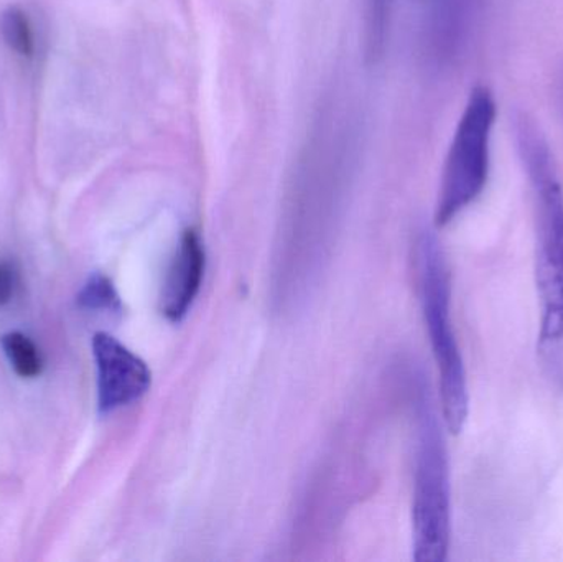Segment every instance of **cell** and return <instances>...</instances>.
Returning <instances> with one entry per match:
<instances>
[{
  "mask_svg": "<svg viewBox=\"0 0 563 562\" xmlns=\"http://www.w3.org/2000/svg\"><path fill=\"white\" fill-rule=\"evenodd\" d=\"M516 139L534 195L539 356L549 378L563 386V191L538 125L522 115L516 121Z\"/></svg>",
  "mask_w": 563,
  "mask_h": 562,
  "instance_id": "6da1fadb",
  "label": "cell"
},
{
  "mask_svg": "<svg viewBox=\"0 0 563 562\" xmlns=\"http://www.w3.org/2000/svg\"><path fill=\"white\" fill-rule=\"evenodd\" d=\"M417 267L423 319L439 368L443 419L452 434H460L468 419V383L450 312L449 267L439 241L430 231H423L417 243Z\"/></svg>",
  "mask_w": 563,
  "mask_h": 562,
  "instance_id": "7a4b0ae2",
  "label": "cell"
},
{
  "mask_svg": "<svg viewBox=\"0 0 563 562\" xmlns=\"http://www.w3.org/2000/svg\"><path fill=\"white\" fill-rule=\"evenodd\" d=\"M413 560L443 562L450 547L449 455L429 398L419 401L416 482H413Z\"/></svg>",
  "mask_w": 563,
  "mask_h": 562,
  "instance_id": "3957f363",
  "label": "cell"
},
{
  "mask_svg": "<svg viewBox=\"0 0 563 562\" xmlns=\"http://www.w3.org/2000/svg\"><path fill=\"white\" fill-rule=\"evenodd\" d=\"M495 122V96L485 86H478L466 101L443 165L437 227L452 223L485 190Z\"/></svg>",
  "mask_w": 563,
  "mask_h": 562,
  "instance_id": "277c9868",
  "label": "cell"
},
{
  "mask_svg": "<svg viewBox=\"0 0 563 562\" xmlns=\"http://www.w3.org/2000/svg\"><path fill=\"white\" fill-rule=\"evenodd\" d=\"M98 365L99 409L111 412L131 405L151 388L152 373L144 360L125 349L109 333H96L92 339Z\"/></svg>",
  "mask_w": 563,
  "mask_h": 562,
  "instance_id": "5b68a950",
  "label": "cell"
},
{
  "mask_svg": "<svg viewBox=\"0 0 563 562\" xmlns=\"http://www.w3.org/2000/svg\"><path fill=\"white\" fill-rule=\"evenodd\" d=\"M205 264L207 257L200 234L195 230L185 231L162 293V313L170 322L184 320L194 306L203 283Z\"/></svg>",
  "mask_w": 563,
  "mask_h": 562,
  "instance_id": "8992f818",
  "label": "cell"
},
{
  "mask_svg": "<svg viewBox=\"0 0 563 562\" xmlns=\"http://www.w3.org/2000/svg\"><path fill=\"white\" fill-rule=\"evenodd\" d=\"M2 346L16 375L35 378L42 373V355L29 337L19 332L7 333L2 339Z\"/></svg>",
  "mask_w": 563,
  "mask_h": 562,
  "instance_id": "52a82bcc",
  "label": "cell"
},
{
  "mask_svg": "<svg viewBox=\"0 0 563 562\" xmlns=\"http://www.w3.org/2000/svg\"><path fill=\"white\" fill-rule=\"evenodd\" d=\"M0 32L7 45L22 56H32L35 43H33L32 25L29 16L19 7H9L0 19Z\"/></svg>",
  "mask_w": 563,
  "mask_h": 562,
  "instance_id": "ba28073f",
  "label": "cell"
},
{
  "mask_svg": "<svg viewBox=\"0 0 563 562\" xmlns=\"http://www.w3.org/2000/svg\"><path fill=\"white\" fill-rule=\"evenodd\" d=\"M79 306L89 310H119L121 299L111 279L101 274H96L82 287L78 296Z\"/></svg>",
  "mask_w": 563,
  "mask_h": 562,
  "instance_id": "9c48e42d",
  "label": "cell"
},
{
  "mask_svg": "<svg viewBox=\"0 0 563 562\" xmlns=\"http://www.w3.org/2000/svg\"><path fill=\"white\" fill-rule=\"evenodd\" d=\"M15 279L13 267L9 263H0V306H5L12 299Z\"/></svg>",
  "mask_w": 563,
  "mask_h": 562,
  "instance_id": "30bf717a",
  "label": "cell"
},
{
  "mask_svg": "<svg viewBox=\"0 0 563 562\" xmlns=\"http://www.w3.org/2000/svg\"><path fill=\"white\" fill-rule=\"evenodd\" d=\"M442 3H445V0H442Z\"/></svg>",
  "mask_w": 563,
  "mask_h": 562,
  "instance_id": "8fae6325",
  "label": "cell"
}]
</instances>
